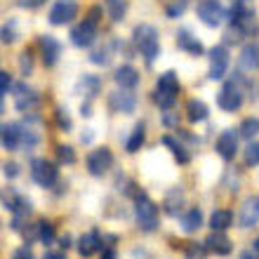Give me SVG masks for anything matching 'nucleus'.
Here are the masks:
<instances>
[{
	"instance_id": "obj_1",
	"label": "nucleus",
	"mask_w": 259,
	"mask_h": 259,
	"mask_svg": "<svg viewBox=\"0 0 259 259\" xmlns=\"http://www.w3.org/2000/svg\"><path fill=\"white\" fill-rule=\"evenodd\" d=\"M99 14H102V7H92L88 19H82L78 26H73L71 42H73L75 48H90L97 40V33H99Z\"/></svg>"
},
{
	"instance_id": "obj_2",
	"label": "nucleus",
	"mask_w": 259,
	"mask_h": 259,
	"mask_svg": "<svg viewBox=\"0 0 259 259\" xmlns=\"http://www.w3.org/2000/svg\"><path fill=\"white\" fill-rule=\"evenodd\" d=\"M135 45L142 52V57L146 62H153L160 55V42H158V31L151 24H139L135 28Z\"/></svg>"
},
{
	"instance_id": "obj_3",
	"label": "nucleus",
	"mask_w": 259,
	"mask_h": 259,
	"mask_svg": "<svg viewBox=\"0 0 259 259\" xmlns=\"http://www.w3.org/2000/svg\"><path fill=\"white\" fill-rule=\"evenodd\" d=\"M135 219L142 231L151 233L158 229V207L146 193H137L135 198Z\"/></svg>"
},
{
	"instance_id": "obj_4",
	"label": "nucleus",
	"mask_w": 259,
	"mask_h": 259,
	"mask_svg": "<svg viewBox=\"0 0 259 259\" xmlns=\"http://www.w3.org/2000/svg\"><path fill=\"white\" fill-rule=\"evenodd\" d=\"M177 95H179V80H177V73L175 71H167L158 78V85H156V92H153V99L160 109L170 111L177 102Z\"/></svg>"
},
{
	"instance_id": "obj_5",
	"label": "nucleus",
	"mask_w": 259,
	"mask_h": 259,
	"mask_svg": "<svg viewBox=\"0 0 259 259\" xmlns=\"http://www.w3.org/2000/svg\"><path fill=\"white\" fill-rule=\"evenodd\" d=\"M231 31H229V38H236L238 40L240 35H245L252 31V24H254V12L250 7L245 5H236L231 10Z\"/></svg>"
},
{
	"instance_id": "obj_6",
	"label": "nucleus",
	"mask_w": 259,
	"mask_h": 259,
	"mask_svg": "<svg viewBox=\"0 0 259 259\" xmlns=\"http://www.w3.org/2000/svg\"><path fill=\"white\" fill-rule=\"evenodd\" d=\"M198 17H200V21H203L205 26H212V28L222 26L224 19H229L224 5L219 0H200L198 3Z\"/></svg>"
},
{
	"instance_id": "obj_7",
	"label": "nucleus",
	"mask_w": 259,
	"mask_h": 259,
	"mask_svg": "<svg viewBox=\"0 0 259 259\" xmlns=\"http://www.w3.org/2000/svg\"><path fill=\"white\" fill-rule=\"evenodd\" d=\"M31 175H33L35 184L42 186V189H52L59 179V170L50 160H33V167H31Z\"/></svg>"
},
{
	"instance_id": "obj_8",
	"label": "nucleus",
	"mask_w": 259,
	"mask_h": 259,
	"mask_svg": "<svg viewBox=\"0 0 259 259\" xmlns=\"http://www.w3.org/2000/svg\"><path fill=\"white\" fill-rule=\"evenodd\" d=\"M78 17V3L75 0H57L50 10V24L52 26H64Z\"/></svg>"
},
{
	"instance_id": "obj_9",
	"label": "nucleus",
	"mask_w": 259,
	"mask_h": 259,
	"mask_svg": "<svg viewBox=\"0 0 259 259\" xmlns=\"http://www.w3.org/2000/svg\"><path fill=\"white\" fill-rule=\"evenodd\" d=\"M88 172L90 175H95V177H102V175H106L109 172V167L113 165V153H111L106 146H102V149H95L90 151L88 156Z\"/></svg>"
},
{
	"instance_id": "obj_10",
	"label": "nucleus",
	"mask_w": 259,
	"mask_h": 259,
	"mask_svg": "<svg viewBox=\"0 0 259 259\" xmlns=\"http://www.w3.org/2000/svg\"><path fill=\"white\" fill-rule=\"evenodd\" d=\"M217 104L222 111H238L240 104H243V92H240V88L236 85V82H226L224 88H222V92L217 95Z\"/></svg>"
},
{
	"instance_id": "obj_11",
	"label": "nucleus",
	"mask_w": 259,
	"mask_h": 259,
	"mask_svg": "<svg viewBox=\"0 0 259 259\" xmlns=\"http://www.w3.org/2000/svg\"><path fill=\"white\" fill-rule=\"evenodd\" d=\"M109 106L111 111H116V113H132L137 109V95L132 90H116V92H111L109 97Z\"/></svg>"
},
{
	"instance_id": "obj_12",
	"label": "nucleus",
	"mask_w": 259,
	"mask_h": 259,
	"mask_svg": "<svg viewBox=\"0 0 259 259\" xmlns=\"http://www.w3.org/2000/svg\"><path fill=\"white\" fill-rule=\"evenodd\" d=\"M226 71H229V52L224 45H217L210 52V80H222Z\"/></svg>"
},
{
	"instance_id": "obj_13",
	"label": "nucleus",
	"mask_w": 259,
	"mask_h": 259,
	"mask_svg": "<svg viewBox=\"0 0 259 259\" xmlns=\"http://www.w3.org/2000/svg\"><path fill=\"white\" fill-rule=\"evenodd\" d=\"M259 222V196H250L243 200L240 205V214H238V224L243 229H250Z\"/></svg>"
},
{
	"instance_id": "obj_14",
	"label": "nucleus",
	"mask_w": 259,
	"mask_h": 259,
	"mask_svg": "<svg viewBox=\"0 0 259 259\" xmlns=\"http://www.w3.org/2000/svg\"><path fill=\"white\" fill-rule=\"evenodd\" d=\"M40 102V97L38 92L31 88H26L24 82H19L17 88H14V104H17V109L19 111H33Z\"/></svg>"
},
{
	"instance_id": "obj_15",
	"label": "nucleus",
	"mask_w": 259,
	"mask_h": 259,
	"mask_svg": "<svg viewBox=\"0 0 259 259\" xmlns=\"http://www.w3.org/2000/svg\"><path fill=\"white\" fill-rule=\"evenodd\" d=\"M238 151V132L236 130H224L217 139V153L224 160H231Z\"/></svg>"
},
{
	"instance_id": "obj_16",
	"label": "nucleus",
	"mask_w": 259,
	"mask_h": 259,
	"mask_svg": "<svg viewBox=\"0 0 259 259\" xmlns=\"http://www.w3.org/2000/svg\"><path fill=\"white\" fill-rule=\"evenodd\" d=\"M40 52H42V62H45V66H55L57 59H59V55H62V45H59V40L57 38H52V35H40Z\"/></svg>"
},
{
	"instance_id": "obj_17",
	"label": "nucleus",
	"mask_w": 259,
	"mask_h": 259,
	"mask_svg": "<svg viewBox=\"0 0 259 259\" xmlns=\"http://www.w3.org/2000/svg\"><path fill=\"white\" fill-rule=\"evenodd\" d=\"M0 142H3V149L17 151L21 146V125L5 123L0 127Z\"/></svg>"
},
{
	"instance_id": "obj_18",
	"label": "nucleus",
	"mask_w": 259,
	"mask_h": 259,
	"mask_svg": "<svg viewBox=\"0 0 259 259\" xmlns=\"http://www.w3.org/2000/svg\"><path fill=\"white\" fill-rule=\"evenodd\" d=\"M238 62L243 71H250V73L259 71V42H247L245 48L240 50Z\"/></svg>"
},
{
	"instance_id": "obj_19",
	"label": "nucleus",
	"mask_w": 259,
	"mask_h": 259,
	"mask_svg": "<svg viewBox=\"0 0 259 259\" xmlns=\"http://www.w3.org/2000/svg\"><path fill=\"white\" fill-rule=\"evenodd\" d=\"M205 247H207L210 252L224 257V254L231 252V240L224 236V231H212L210 236H207V240H205Z\"/></svg>"
},
{
	"instance_id": "obj_20",
	"label": "nucleus",
	"mask_w": 259,
	"mask_h": 259,
	"mask_svg": "<svg viewBox=\"0 0 259 259\" xmlns=\"http://www.w3.org/2000/svg\"><path fill=\"white\" fill-rule=\"evenodd\" d=\"M3 203H5V207L10 212H14V217L21 219V217H28L31 214V200L24 196H19V193H14L12 198H3Z\"/></svg>"
},
{
	"instance_id": "obj_21",
	"label": "nucleus",
	"mask_w": 259,
	"mask_h": 259,
	"mask_svg": "<svg viewBox=\"0 0 259 259\" xmlns=\"http://www.w3.org/2000/svg\"><path fill=\"white\" fill-rule=\"evenodd\" d=\"M113 80L118 82V88L132 90V88H137V82H139V73H137V68H132L130 64H125V66L116 68V73H113Z\"/></svg>"
},
{
	"instance_id": "obj_22",
	"label": "nucleus",
	"mask_w": 259,
	"mask_h": 259,
	"mask_svg": "<svg viewBox=\"0 0 259 259\" xmlns=\"http://www.w3.org/2000/svg\"><path fill=\"white\" fill-rule=\"evenodd\" d=\"M177 45L182 50H186V52H189V55H193V57H200L205 52V48H203V42L198 40L196 35H191L189 33V31H186V28H182V31H179L177 33Z\"/></svg>"
},
{
	"instance_id": "obj_23",
	"label": "nucleus",
	"mask_w": 259,
	"mask_h": 259,
	"mask_svg": "<svg viewBox=\"0 0 259 259\" xmlns=\"http://www.w3.org/2000/svg\"><path fill=\"white\" fill-rule=\"evenodd\" d=\"M99 247H102V238H99L97 231L85 233V236L78 240V252H80V257H92Z\"/></svg>"
},
{
	"instance_id": "obj_24",
	"label": "nucleus",
	"mask_w": 259,
	"mask_h": 259,
	"mask_svg": "<svg viewBox=\"0 0 259 259\" xmlns=\"http://www.w3.org/2000/svg\"><path fill=\"white\" fill-rule=\"evenodd\" d=\"M182 231L186 233H196L200 226H203V212L198 210V207H189V210L182 214Z\"/></svg>"
},
{
	"instance_id": "obj_25",
	"label": "nucleus",
	"mask_w": 259,
	"mask_h": 259,
	"mask_svg": "<svg viewBox=\"0 0 259 259\" xmlns=\"http://www.w3.org/2000/svg\"><path fill=\"white\" fill-rule=\"evenodd\" d=\"M233 224V214L229 210H214L210 217V226L212 231H226Z\"/></svg>"
},
{
	"instance_id": "obj_26",
	"label": "nucleus",
	"mask_w": 259,
	"mask_h": 259,
	"mask_svg": "<svg viewBox=\"0 0 259 259\" xmlns=\"http://www.w3.org/2000/svg\"><path fill=\"white\" fill-rule=\"evenodd\" d=\"M186 116L191 123H200L207 118V106L203 102H198V99H191V102L186 104Z\"/></svg>"
},
{
	"instance_id": "obj_27",
	"label": "nucleus",
	"mask_w": 259,
	"mask_h": 259,
	"mask_svg": "<svg viewBox=\"0 0 259 259\" xmlns=\"http://www.w3.org/2000/svg\"><path fill=\"white\" fill-rule=\"evenodd\" d=\"M99 88H102V80H99V78H95V75H85V78L78 82V90H80V95H85L88 99H92V97L99 92Z\"/></svg>"
},
{
	"instance_id": "obj_28",
	"label": "nucleus",
	"mask_w": 259,
	"mask_h": 259,
	"mask_svg": "<svg viewBox=\"0 0 259 259\" xmlns=\"http://www.w3.org/2000/svg\"><path fill=\"white\" fill-rule=\"evenodd\" d=\"M144 125L139 123V125H135V130H132V135H130V139H127V144H125V149H127V153H135V151H139V146L144 144Z\"/></svg>"
},
{
	"instance_id": "obj_29",
	"label": "nucleus",
	"mask_w": 259,
	"mask_h": 259,
	"mask_svg": "<svg viewBox=\"0 0 259 259\" xmlns=\"http://www.w3.org/2000/svg\"><path fill=\"white\" fill-rule=\"evenodd\" d=\"M191 0H167V5H165V14L170 17V19H177L182 14L186 12V7H189Z\"/></svg>"
},
{
	"instance_id": "obj_30",
	"label": "nucleus",
	"mask_w": 259,
	"mask_h": 259,
	"mask_svg": "<svg viewBox=\"0 0 259 259\" xmlns=\"http://www.w3.org/2000/svg\"><path fill=\"white\" fill-rule=\"evenodd\" d=\"M106 10H109V17L113 21H120L127 12V5H125V0H106Z\"/></svg>"
},
{
	"instance_id": "obj_31",
	"label": "nucleus",
	"mask_w": 259,
	"mask_h": 259,
	"mask_svg": "<svg viewBox=\"0 0 259 259\" xmlns=\"http://www.w3.org/2000/svg\"><path fill=\"white\" fill-rule=\"evenodd\" d=\"M163 144H165V146H170V151L175 153V158H177L179 163H189V158H191V156L186 153L184 146H182L179 142H175L172 137H163Z\"/></svg>"
},
{
	"instance_id": "obj_32",
	"label": "nucleus",
	"mask_w": 259,
	"mask_h": 259,
	"mask_svg": "<svg viewBox=\"0 0 259 259\" xmlns=\"http://www.w3.org/2000/svg\"><path fill=\"white\" fill-rule=\"evenodd\" d=\"M238 130H240V132H238L240 137H245V139H252V137L259 132V120H257V118H245V120L240 123Z\"/></svg>"
},
{
	"instance_id": "obj_33",
	"label": "nucleus",
	"mask_w": 259,
	"mask_h": 259,
	"mask_svg": "<svg viewBox=\"0 0 259 259\" xmlns=\"http://www.w3.org/2000/svg\"><path fill=\"white\" fill-rule=\"evenodd\" d=\"M38 238H40V243L50 245V243L55 240V226L50 224V222H40V224H38Z\"/></svg>"
},
{
	"instance_id": "obj_34",
	"label": "nucleus",
	"mask_w": 259,
	"mask_h": 259,
	"mask_svg": "<svg viewBox=\"0 0 259 259\" xmlns=\"http://www.w3.org/2000/svg\"><path fill=\"white\" fill-rule=\"evenodd\" d=\"M245 165H259V142H250L245 149Z\"/></svg>"
},
{
	"instance_id": "obj_35",
	"label": "nucleus",
	"mask_w": 259,
	"mask_h": 259,
	"mask_svg": "<svg viewBox=\"0 0 259 259\" xmlns=\"http://www.w3.org/2000/svg\"><path fill=\"white\" fill-rule=\"evenodd\" d=\"M90 62H92V64H109L111 62V48L95 50V52L90 55Z\"/></svg>"
},
{
	"instance_id": "obj_36",
	"label": "nucleus",
	"mask_w": 259,
	"mask_h": 259,
	"mask_svg": "<svg viewBox=\"0 0 259 259\" xmlns=\"http://www.w3.org/2000/svg\"><path fill=\"white\" fill-rule=\"evenodd\" d=\"M57 156H59V160H62V163H66V165L75 163V153H73V149H71V146H66V144L57 146Z\"/></svg>"
},
{
	"instance_id": "obj_37",
	"label": "nucleus",
	"mask_w": 259,
	"mask_h": 259,
	"mask_svg": "<svg viewBox=\"0 0 259 259\" xmlns=\"http://www.w3.org/2000/svg\"><path fill=\"white\" fill-rule=\"evenodd\" d=\"M35 144H38V135H35L31 127H21V146L31 149V146H35Z\"/></svg>"
},
{
	"instance_id": "obj_38",
	"label": "nucleus",
	"mask_w": 259,
	"mask_h": 259,
	"mask_svg": "<svg viewBox=\"0 0 259 259\" xmlns=\"http://www.w3.org/2000/svg\"><path fill=\"white\" fill-rule=\"evenodd\" d=\"M55 118H57V125L64 130V132H68L71 130V118H68V113H66V109H57V113H55Z\"/></svg>"
},
{
	"instance_id": "obj_39",
	"label": "nucleus",
	"mask_w": 259,
	"mask_h": 259,
	"mask_svg": "<svg viewBox=\"0 0 259 259\" xmlns=\"http://www.w3.org/2000/svg\"><path fill=\"white\" fill-rule=\"evenodd\" d=\"M10 85H12V75L7 71H0V97H5L10 92Z\"/></svg>"
},
{
	"instance_id": "obj_40",
	"label": "nucleus",
	"mask_w": 259,
	"mask_h": 259,
	"mask_svg": "<svg viewBox=\"0 0 259 259\" xmlns=\"http://www.w3.org/2000/svg\"><path fill=\"white\" fill-rule=\"evenodd\" d=\"M12 259H33V252H31V247L28 245H21L12 252Z\"/></svg>"
},
{
	"instance_id": "obj_41",
	"label": "nucleus",
	"mask_w": 259,
	"mask_h": 259,
	"mask_svg": "<svg viewBox=\"0 0 259 259\" xmlns=\"http://www.w3.org/2000/svg\"><path fill=\"white\" fill-rule=\"evenodd\" d=\"M186 257H189V259H203V247L193 245V243H191V245L186 247Z\"/></svg>"
},
{
	"instance_id": "obj_42",
	"label": "nucleus",
	"mask_w": 259,
	"mask_h": 259,
	"mask_svg": "<svg viewBox=\"0 0 259 259\" xmlns=\"http://www.w3.org/2000/svg\"><path fill=\"white\" fill-rule=\"evenodd\" d=\"M14 40V28H12V24H5V26H3V42H12Z\"/></svg>"
},
{
	"instance_id": "obj_43",
	"label": "nucleus",
	"mask_w": 259,
	"mask_h": 259,
	"mask_svg": "<svg viewBox=\"0 0 259 259\" xmlns=\"http://www.w3.org/2000/svg\"><path fill=\"white\" fill-rule=\"evenodd\" d=\"M21 71H24V75H28V73H31V66H33V64H31V57H21Z\"/></svg>"
},
{
	"instance_id": "obj_44",
	"label": "nucleus",
	"mask_w": 259,
	"mask_h": 259,
	"mask_svg": "<svg viewBox=\"0 0 259 259\" xmlns=\"http://www.w3.org/2000/svg\"><path fill=\"white\" fill-rule=\"evenodd\" d=\"M3 167H5V177H17V175H19V170H17L14 163H5Z\"/></svg>"
},
{
	"instance_id": "obj_45",
	"label": "nucleus",
	"mask_w": 259,
	"mask_h": 259,
	"mask_svg": "<svg viewBox=\"0 0 259 259\" xmlns=\"http://www.w3.org/2000/svg\"><path fill=\"white\" fill-rule=\"evenodd\" d=\"M21 7H35V5H40L42 0H17Z\"/></svg>"
},
{
	"instance_id": "obj_46",
	"label": "nucleus",
	"mask_w": 259,
	"mask_h": 259,
	"mask_svg": "<svg viewBox=\"0 0 259 259\" xmlns=\"http://www.w3.org/2000/svg\"><path fill=\"white\" fill-rule=\"evenodd\" d=\"M238 259H259V254L254 252V250H245V252H240Z\"/></svg>"
},
{
	"instance_id": "obj_47",
	"label": "nucleus",
	"mask_w": 259,
	"mask_h": 259,
	"mask_svg": "<svg viewBox=\"0 0 259 259\" xmlns=\"http://www.w3.org/2000/svg\"><path fill=\"white\" fill-rule=\"evenodd\" d=\"M102 259H116V250H113V247H109V250L102 254Z\"/></svg>"
},
{
	"instance_id": "obj_48",
	"label": "nucleus",
	"mask_w": 259,
	"mask_h": 259,
	"mask_svg": "<svg viewBox=\"0 0 259 259\" xmlns=\"http://www.w3.org/2000/svg\"><path fill=\"white\" fill-rule=\"evenodd\" d=\"M45 259H66V257H64V252H48Z\"/></svg>"
},
{
	"instance_id": "obj_49",
	"label": "nucleus",
	"mask_w": 259,
	"mask_h": 259,
	"mask_svg": "<svg viewBox=\"0 0 259 259\" xmlns=\"http://www.w3.org/2000/svg\"><path fill=\"white\" fill-rule=\"evenodd\" d=\"M252 250L259 254V238H254V243H252Z\"/></svg>"
},
{
	"instance_id": "obj_50",
	"label": "nucleus",
	"mask_w": 259,
	"mask_h": 259,
	"mask_svg": "<svg viewBox=\"0 0 259 259\" xmlns=\"http://www.w3.org/2000/svg\"><path fill=\"white\" fill-rule=\"evenodd\" d=\"M68 245H71V243H68V236H64V238H62V247H68Z\"/></svg>"
}]
</instances>
